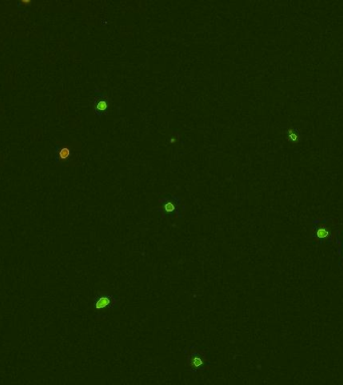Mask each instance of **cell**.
Instances as JSON below:
<instances>
[{"instance_id": "obj_1", "label": "cell", "mask_w": 343, "mask_h": 385, "mask_svg": "<svg viewBox=\"0 0 343 385\" xmlns=\"http://www.w3.org/2000/svg\"><path fill=\"white\" fill-rule=\"evenodd\" d=\"M159 203L161 206L157 209V213L160 214L162 219L169 218L171 220H174L181 219L183 217L185 206L179 197L168 195V196L160 199Z\"/></svg>"}, {"instance_id": "obj_8", "label": "cell", "mask_w": 343, "mask_h": 385, "mask_svg": "<svg viewBox=\"0 0 343 385\" xmlns=\"http://www.w3.org/2000/svg\"><path fill=\"white\" fill-rule=\"evenodd\" d=\"M338 253H339V255H341L340 265H343V245H340V248H339V250H338Z\"/></svg>"}, {"instance_id": "obj_6", "label": "cell", "mask_w": 343, "mask_h": 385, "mask_svg": "<svg viewBox=\"0 0 343 385\" xmlns=\"http://www.w3.org/2000/svg\"><path fill=\"white\" fill-rule=\"evenodd\" d=\"M286 134H287V139L292 143H298L302 139L299 129H297L295 128H289L286 130Z\"/></svg>"}, {"instance_id": "obj_9", "label": "cell", "mask_w": 343, "mask_h": 385, "mask_svg": "<svg viewBox=\"0 0 343 385\" xmlns=\"http://www.w3.org/2000/svg\"><path fill=\"white\" fill-rule=\"evenodd\" d=\"M21 3H22V4H30L31 1H30V0H22Z\"/></svg>"}, {"instance_id": "obj_5", "label": "cell", "mask_w": 343, "mask_h": 385, "mask_svg": "<svg viewBox=\"0 0 343 385\" xmlns=\"http://www.w3.org/2000/svg\"><path fill=\"white\" fill-rule=\"evenodd\" d=\"M93 103L94 111L98 116H103L107 114L108 107H110V99L98 90H96V93H94Z\"/></svg>"}, {"instance_id": "obj_4", "label": "cell", "mask_w": 343, "mask_h": 385, "mask_svg": "<svg viewBox=\"0 0 343 385\" xmlns=\"http://www.w3.org/2000/svg\"><path fill=\"white\" fill-rule=\"evenodd\" d=\"M184 353L187 356L189 367L192 372H197L198 370H203V368L205 369L206 366L209 365V362H208L206 358V354L203 351L199 350L196 346H187L184 349Z\"/></svg>"}, {"instance_id": "obj_2", "label": "cell", "mask_w": 343, "mask_h": 385, "mask_svg": "<svg viewBox=\"0 0 343 385\" xmlns=\"http://www.w3.org/2000/svg\"><path fill=\"white\" fill-rule=\"evenodd\" d=\"M120 298L107 292H99L93 300V307L98 318H106L110 312L117 306Z\"/></svg>"}, {"instance_id": "obj_7", "label": "cell", "mask_w": 343, "mask_h": 385, "mask_svg": "<svg viewBox=\"0 0 343 385\" xmlns=\"http://www.w3.org/2000/svg\"><path fill=\"white\" fill-rule=\"evenodd\" d=\"M70 153H71V151L69 148L63 147L59 149V152H58V156H59L60 160L63 161V160H67V158L70 157Z\"/></svg>"}, {"instance_id": "obj_10", "label": "cell", "mask_w": 343, "mask_h": 385, "mask_svg": "<svg viewBox=\"0 0 343 385\" xmlns=\"http://www.w3.org/2000/svg\"><path fill=\"white\" fill-rule=\"evenodd\" d=\"M339 245H343V235H342V241H338Z\"/></svg>"}, {"instance_id": "obj_3", "label": "cell", "mask_w": 343, "mask_h": 385, "mask_svg": "<svg viewBox=\"0 0 343 385\" xmlns=\"http://www.w3.org/2000/svg\"><path fill=\"white\" fill-rule=\"evenodd\" d=\"M331 220L323 219V220H315L312 224V232L313 238L316 240L318 244L328 243L330 244L333 239L335 238L336 229L333 225L329 223Z\"/></svg>"}]
</instances>
